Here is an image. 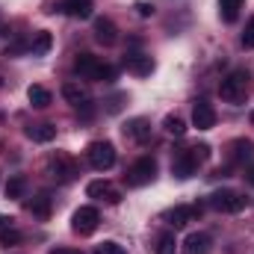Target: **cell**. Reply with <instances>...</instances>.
Listing matches in <instances>:
<instances>
[{
    "instance_id": "603a6c76",
    "label": "cell",
    "mask_w": 254,
    "mask_h": 254,
    "mask_svg": "<svg viewBox=\"0 0 254 254\" xmlns=\"http://www.w3.org/2000/svg\"><path fill=\"white\" fill-rule=\"evenodd\" d=\"M24 192H27V178L24 175H15V178H9V184H6V198H24Z\"/></svg>"
},
{
    "instance_id": "7a4b0ae2",
    "label": "cell",
    "mask_w": 254,
    "mask_h": 254,
    "mask_svg": "<svg viewBox=\"0 0 254 254\" xmlns=\"http://www.w3.org/2000/svg\"><path fill=\"white\" fill-rule=\"evenodd\" d=\"M219 95H222V101H228V104H246L249 95H252V74L243 71V68H240V71H231V74L222 80Z\"/></svg>"
},
{
    "instance_id": "277c9868",
    "label": "cell",
    "mask_w": 254,
    "mask_h": 254,
    "mask_svg": "<svg viewBox=\"0 0 254 254\" xmlns=\"http://www.w3.org/2000/svg\"><path fill=\"white\" fill-rule=\"evenodd\" d=\"M207 204H210L213 210H219V213H240V210H246L249 198L240 195V192H234V190H216L210 195Z\"/></svg>"
},
{
    "instance_id": "1f68e13d",
    "label": "cell",
    "mask_w": 254,
    "mask_h": 254,
    "mask_svg": "<svg viewBox=\"0 0 254 254\" xmlns=\"http://www.w3.org/2000/svg\"><path fill=\"white\" fill-rule=\"evenodd\" d=\"M51 254H83V252H77V249H51Z\"/></svg>"
},
{
    "instance_id": "3957f363",
    "label": "cell",
    "mask_w": 254,
    "mask_h": 254,
    "mask_svg": "<svg viewBox=\"0 0 254 254\" xmlns=\"http://www.w3.org/2000/svg\"><path fill=\"white\" fill-rule=\"evenodd\" d=\"M86 157H89L92 169H98V172H107V169L116 166V148H113V142H107V139L92 142L89 151H86Z\"/></svg>"
},
{
    "instance_id": "5b68a950",
    "label": "cell",
    "mask_w": 254,
    "mask_h": 254,
    "mask_svg": "<svg viewBox=\"0 0 254 254\" xmlns=\"http://www.w3.org/2000/svg\"><path fill=\"white\" fill-rule=\"evenodd\" d=\"M154 178H157V160H151V157L136 160L125 175L127 187H145V184H151Z\"/></svg>"
},
{
    "instance_id": "ac0fdd59",
    "label": "cell",
    "mask_w": 254,
    "mask_h": 254,
    "mask_svg": "<svg viewBox=\"0 0 254 254\" xmlns=\"http://www.w3.org/2000/svg\"><path fill=\"white\" fill-rule=\"evenodd\" d=\"M63 98L68 101V104H74V107H86V104H89L86 89H80L77 83H65L63 86Z\"/></svg>"
},
{
    "instance_id": "836d02e7",
    "label": "cell",
    "mask_w": 254,
    "mask_h": 254,
    "mask_svg": "<svg viewBox=\"0 0 254 254\" xmlns=\"http://www.w3.org/2000/svg\"><path fill=\"white\" fill-rule=\"evenodd\" d=\"M3 222H6V219H3V216H0V225H3Z\"/></svg>"
},
{
    "instance_id": "d6a6232c",
    "label": "cell",
    "mask_w": 254,
    "mask_h": 254,
    "mask_svg": "<svg viewBox=\"0 0 254 254\" xmlns=\"http://www.w3.org/2000/svg\"><path fill=\"white\" fill-rule=\"evenodd\" d=\"M246 181L254 187V166H249V169H246Z\"/></svg>"
},
{
    "instance_id": "8992f818",
    "label": "cell",
    "mask_w": 254,
    "mask_h": 254,
    "mask_svg": "<svg viewBox=\"0 0 254 254\" xmlns=\"http://www.w3.org/2000/svg\"><path fill=\"white\" fill-rule=\"evenodd\" d=\"M98 225H101V216H98L95 207H80V210L74 213V219H71V228H74V234H80V237H92V234L98 231Z\"/></svg>"
},
{
    "instance_id": "7c38bea8",
    "label": "cell",
    "mask_w": 254,
    "mask_h": 254,
    "mask_svg": "<svg viewBox=\"0 0 254 254\" xmlns=\"http://www.w3.org/2000/svg\"><path fill=\"white\" fill-rule=\"evenodd\" d=\"M98 68H101V60L92 57V54H80V57L74 60V74H80V77H86V80H95Z\"/></svg>"
},
{
    "instance_id": "6da1fadb",
    "label": "cell",
    "mask_w": 254,
    "mask_h": 254,
    "mask_svg": "<svg viewBox=\"0 0 254 254\" xmlns=\"http://www.w3.org/2000/svg\"><path fill=\"white\" fill-rule=\"evenodd\" d=\"M207 160H210V145H207V142L192 145V148L181 151V154L175 157V163H172V175H175L178 181H187V178H192V175L198 172V166L207 163Z\"/></svg>"
},
{
    "instance_id": "9c48e42d",
    "label": "cell",
    "mask_w": 254,
    "mask_h": 254,
    "mask_svg": "<svg viewBox=\"0 0 254 254\" xmlns=\"http://www.w3.org/2000/svg\"><path fill=\"white\" fill-rule=\"evenodd\" d=\"M201 216V207L198 204H181V207H175V210H169L166 213V219L175 225V228H184V225H190Z\"/></svg>"
},
{
    "instance_id": "4dcf8cb0",
    "label": "cell",
    "mask_w": 254,
    "mask_h": 254,
    "mask_svg": "<svg viewBox=\"0 0 254 254\" xmlns=\"http://www.w3.org/2000/svg\"><path fill=\"white\" fill-rule=\"evenodd\" d=\"M136 12H139L142 18H151V15H154V3H145V0H139V3H136Z\"/></svg>"
},
{
    "instance_id": "d4e9b609",
    "label": "cell",
    "mask_w": 254,
    "mask_h": 254,
    "mask_svg": "<svg viewBox=\"0 0 254 254\" xmlns=\"http://www.w3.org/2000/svg\"><path fill=\"white\" fill-rule=\"evenodd\" d=\"M175 249H178V243H175V234H160L157 237V246H154V254H175Z\"/></svg>"
},
{
    "instance_id": "44dd1931",
    "label": "cell",
    "mask_w": 254,
    "mask_h": 254,
    "mask_svg": "<svg viewBox=\"0 0 254 254\" xmlns=\"http://www.w3.org/2000/svg\"><path fill=\"white\" fill-rule=\"evenodd\" d=\"M27 136L33 142H51L57 136V127L54 125H33V127H27Z\"/></svg>"
},
{
    "instance_id": "7402d4cb",
    "label": "cell",
    "mask_w": 254,
    "mask_h": 254,
    "mask_svg": "<svg viewBox=\"0 0 254 254\" xmlns=\"http://www.w3.org/2000/svg\"><path fill=\"white\" fill-rule=\"evenodd\" d=\"M30 213L39 216V219H48V216H51V195L42 192L39 198H33V201H30Z\"/></svg>"
},
{
    "instance_id": "9a60e30c",
    "label": "cell",
    "mask_w": 254,
    "mask_h": 254,
    "mask_svg": "<svg viewBox=\"0 0 254 254\" xmlns=\"http://www.w3.org/2000/svg\"><path fill=\"white\" fill-rule=\"evenodd\" d=\"M231 160L234 163H252L254 160V142L252 139H234L231 142Z\"/></svg>"
},
{
    "instance_id": "8fae6325",
    "label": "cell",
    "mask_w": 254,
    "mask_h": 254,
    "mask_svg": "<svg viewBox=\"0 0 254 254\" xmlns=\"http://www.w3.org/2000/svg\"><path fill=\"white\" fill-rule=\"evenodd\" d=\"M95 39L101 42V45H116L119 42V30H116V24L110 21V18H98L95 21Z\"/></svg>"
},
{
    "instance_id": "484cf974",
    "label": "cell",
    "mask_w": 254,
    "mask_h": 254,
    "mask_svg": "<svg viewBox=\"0 0 254 254\" xmlns=\"http://www.w3.org/2000/svg\"><path fill=\"white\" fill-rule=\"evenodd\" d=\"M163 127H166V130H169L172 136H184V133H187V122H184L181 116H166Z\"/></svg>"
},
{
    "instance_id": "f1b7e54d",
    "label": "cell",
    "mask_w": 254,
    "mask_h": 254,
    "mask_svg": "<svg viewBox=\"0 0 254 254\" xmlns=\"http://www.w3.org/2000/svg\"><path fill=\"white\" fill-rule=\"evenodd\" d=\"M98 254H125V249H122L119 243H113V240H110V243H104V246L98 249Z\"/></svg>"
},
{
    "instance_id": "4fadbf2b",
    "label": "cell",
    "mask_w": 254,
    "mask_h": 254,
    "mask_svg": "<svg viewBox=\"0 0 254 254\" xmlns=\"http://www.w3.org/2000/svg\"><path fill=\"white\" fill-rule=\"evenodd\" d=\"M213 249V240L207 237V234H190L187 240H184V254H210Z\"/></svg>"
},
{
    "instance_id": "cb8c5ba5",
    "label": "cell",
    "mask_w": 254,
    "mask_h": 254,
    "mask_svg": "<svg viewBox=\"0 0 254 254\" xmlns=\"http://www.w3.org/2000/svg\"><path fill=\"white\" fill-rule=\"evenodd\" d=\"M240 6H243V0H219V15L231 24V21H237V15H240Z\"/></svg>"
},
{
    "instance_id": "e0dca14e",
    "label": "cell",
    "mask_w": 254,
    "mask_h": 254,
    "mask_svg": "<svg viewBox=\"0 0 254 254\" xmlns=\"http://www.w3.org/2000/svg\"><path fill=\"white\" fill-rule=\"evenodd\" d=\"M63 12L71 18H89L92 15V0H65Z\"/></svg>"
},
{
    "instance_id": "ba28073f",
    "label": "cell",
    "mask_w": 254,
    "mask_h": 254,
    "mask_svg": "<svg viewBox=\"0 0 254 254\" xmlns=\"http://www.w3.org/2000/svg\"><path fill=\"white\" fill-rule=\"evenodd\" d=\"M192 125L198 127V130H210V127H216V110H213V104H207V101H195V107H192Z\"/></svg>"
},
{
    "instance_id": "d6986e66",
    "label": "cell",
    "mask_w": 254,
    "mask_h": 254,
    "mask_svg": "<svg viewBox=\"0 0 254 254\" xmlns=\"http://www.w3.org/2000/svg\"><path fill=\"white\" fill-rule=\"evenodd\" d=\"M51 45H54V36L42 30V33L33 36V42H30V54H33V57H45V54L51 51Z\"/></svg>"
},
{
    "instance_id": "30bf717a",
    "label": "cell",
    "mask_w": 254,
    "mask_h": 254,
    "mask_svg": "<svg viewBox=\"0 0 254 254\" xmlns=\"http://www.w3.org/2000/svg\"><path fill=\"white\" fill-rule=\"evenodd\" d=\"M125 68L130 74H136V77H148V74L154 71V60H151L148 54H127Z\"/></svg>"
},
{
    "instance_id": "e575fe53",
    "label": "cell",
    "mask_w": 254,
    "mask_h": 254,
    "mask_svg": "<svg viewBox=\"0 0 254 254\" xmlns=\"http://www.w3.org/2000/svg\"><path fill=\"white\" fill-rule=\"evenodd\" d=\"M252 125H254V113H252Z\"/></svg>"
},
{
    "instance_id": "2e32d148",
    "label": "cell",
    "mask_w": 254,
    "mask_h": 254,
    "mask_svg": "<svg viewBox=\"0 0 254 254\" xmlns=\"http://www.w3.org/2000/svg\"><path fill=\"white\" fill-rule=\"evenodd\" d=\"M125 133L136 142H148L151 139V125H148V119H133V122H127Z\"/></svg>"
},
{
    "instance_id": "5bb4252c",
    "label": "cell",
    "mask_w": 254,
    "mask_h": 254,
    "mask_svg": "<svg viewBox=\"0 0 254 254\" xmlns=\"http://www.w3.org/2000/svg\"><path fill=\"white\" fill-rule=\"evenodd\" d=\"M86 195H89V198H107L110 204H119V201H122V195L113 190L107 181H92V184L86 187Z\"/></svg>"
},
{
    "instance_id": "ffe728a7",
    "label": "cell",
    "mask_w": 254,
    "mask_h": 254,
    "mask_svg": "<svg viewBox=\"0 0 254 254\" xmlns=\"http://www.w3.org/2000/svg\"><path fill=\"white\" fill-rule=\"evenodd\" d=\"M27 98H30V104H33L36 110L51 107V92H48L45 86H30V89H27Z\"/></svg>"
},
{
    "instance_id": "4316f807",
    "label": "cell",
    "mask_w": 254,
    "mask_h": 254,
    "mask_svg": "<svg viewBox=\"0 0 254 254\" xmlns=\"http://www.w3.org/2000/svg\"><path fill=\"white\" fill-rule=\"evenodd\" d=\"M15 243H21V231H15V228L0 231V246H15Z\"/></svg>"
},
{
    "instance_id": "f546056e",
    "label": "cell",
    "mask_w": 254,
    "mask_h": 254,
    "mask_svg": "<svg viewBox=\"0 0 254 254\" xmlns=\"http://www.w3.org/2000/svg\"><path fill=\"white\" fill-rule=\"evenodd\" d=\"M243 48H254V18L249 21V27L243 33Z\"/></svg>"
},
{
    "instance_id": "52a82bcc",
    "label": "cell",
    "mask_w": 254,
    "mask_h": 254,
    "mask_svg": "<svg viewBox=\"0 0 254 254\" xmlns=\"http://www.w3.org/2000/svg\"><path fill=\"white\" fill-rule=\"evenodd\" d=\"M51 175H54L60 184H68V181L77 178V163H74L71 157H65V154H57V157L51 160Z\"/></svg>"
},
{
    "instance_id": "83f0119b",
    "label": "cell",
    "mask_w": 254,
    "mask_h": 254,
    "mask_svg": "<svg viewBox=\"0 0 254 254\" xmlns=\"http://www.w3.org/2000/svg\"><path fill=\"white\" fill-rule=\"evenodd\" d=\"M95 80H98V83H113V80H116V68H113V65H101L98 74H95Z\"/></svg>"
}]
</instances>
